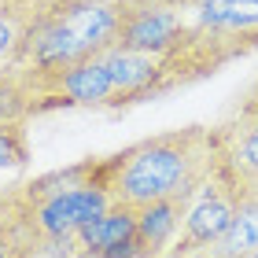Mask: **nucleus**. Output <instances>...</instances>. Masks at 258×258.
<instances>
[{
	"mask_svg": "<svg viewBox=\"0 0 258 258\" xmlns=\"http://www.w3.org/2000/svg\"><path fill=\"white\" fill-rule=\"evenodd\" d=\"M107 159V192L114 203L148 207L159 199L192 203L214 173V148L207 125H184L144 137Z\"/></svg>",
	"mask_w": 258,
	"mask_h": 258,
	"instance_id": "obj_1",
	"label": "nucleus"
},
{
	"mask_svg": "<svg viewBox=\"0 0 258 258\" xmlns=\"http://www.w3.org/2000/svg\"><path fill=\"white\" fill-rule=\"evenodd\" d=\"M214 148V177L232 196L258 192V107L240 103L221 125L210 129Z\"/></svg>",
	"mask_w": 258,
	"mask_h": 258,
	"instance_id": "obj_2",
	"label": "nucleus"
},
{
	"mask_svg": "<svg viewBox=\"0 0 258 258\" xmlns=\"http://www.w3.org/2000/svg\"><path fill=\"white\" fill-rule=\"evenodd\" d=\"M30 85H33V118L55 107H111L114 100V81L103 63V52L59 70V74H30Z\"/></svg>",
	"mask_w": 258,
	"mask_h": 258,
	"instance_id": "obj_3",
	"label": "nucleus"
},
{
	"mask_svg": "<svg viewBox=\"0 0 258 258\" xmlns=\"http://www.w3.org/2000/svg\"><path fill=\"white\" fill-rule=\"evenodd\" d=\"M111 203L114 199L103 184H74V188L44 196L37 203H19V218L26 221V229L37 240H70L78 236L81 225L100 218Z\"/></svg>",
	"mask_w": 258,
	"mask_h": 258,
	"instance_id": "obj_4",
	"label": "nucleus"
},
{
	"mask_svg": "<svg viewBox=\"0 0 258 258\" xmlns=\"http://www.w3.org/2000/svg\"><path fill=\"white\" fill-rule=\"evenodd\" d=\"M192 22H184L181 11L151 4V0H118V48L170 55L184 41Z\"/></svg>",
	"mask_w": 258,
	"mask_h": 258,
	"instance_id": "obj_5",
	"label": "nucleus"
},
{
	"mask_svg": "<svg viewBox=\"0 0 258 258\" xmlns=\"http://www.w3.org/2000/svg\"><path fill=\"white\" fill-rule=\"evenodd\" d=\"M232 214H236V196L210 173V181L188 203V214L181 221V232H177V240H173L170 254L173 258H199L203 251H210L225 236Z\"/></svg>",
	"mask_w": 258,
	"mask_h": 258,
	"instance_id": "obj_6",
	"label": "nucleus"
},
{
	"mask_svg": "<svg viewBox=\"0 0 258 258\" xmlns=\"http://www.w3.org/2000/svg\"><path fill=\"white\" fill-rule=\"evenodd\" d=\"M103 63H107L111 81H114V100L107 111H122V107H133V103H144V100H155V96L170 92L162 55H148V52L111 44L103 52Z\"/></svg>",
	"mask_w": 258,
	"mask_h": 258,
	"instance_id": "obj_7",
	"label": "nucleus"
},
{
	"mask_svg": "<svg viewBox=\"0 0 258 258\" xmlns=\"http://www.w3.org/2000/svg\"><path fill=\"white\" fill-rule=\"evenodd\" d=\"M184 214H188L184 199H159V203L137 207V236H133L137 251L140 254H170Z\"/></svg>",
	"mask_w": 258,
	"mask_h": 258,
	"instance_id": "obj_8",
	"label": "nucleus"
},
{
	"mask_svg": "<svg viewBox=\"0 0 258 258\" xmlns=\"http://www.w3.org/2000/svg\"><path fill=\"white\" fill-rule=\"evenodd\" d=\"M137 207H125V203H111L100 218H92L89 225L78 229V247L81 251H92V254H111L118 247H129L137 243Z\"/></svg>",
	"mask_w": 258,
	"mask_h": 258,
	"instance_id": "obj_9",
	"label": "nucleus"
},
{
	"mask_svg": "<svg viewBox=\"0 0 258 258\" xmlns=\"http://www.w3.org/2000/svg\"><path fill=\"white\" fill-rule=\"evenodd\" d=\"M196 26L210 33L258 37V0H203L196 8Z\"/></svg>",
	"mask_w": 258,
	"mask_h": 258,
	"instance_id": "obj_10",
	"label": "nucleus"
},
{
	"mask_svg": "<svg viewBox=\"0 0 258 258\" xmlns=\"http://www.w3.org/2000/svg\"><path fill=\"white\" fill-rule=\"evenodd\" d=\"M258 251V192L236 199V214H232L225 236L199 258H247Z\"/></svg>",
	"mask_w": 258,
	"mask_h": 258,
	"instance_id": "obj_11",
	"label": "nucleus"
},
{
	"mask_svg": "<svg viewBox=\"0 0 258 258\" xmlns=\"http://www.w3.org/2000/svg\"><path fill=\"white\" fill-rule=\"evenodd\" d=\"M33 118V85L30 74L15 63L0 67V125Z\"/></svg>",
	"mask_w": 258,
	"mask_h": 258,
	"instance_id": "obj_12",
	"label": "nucleus"
},
{
	"mask_svg": "<svg viewBox=\"0 0 258 258\" xmlns=\"http://www.w3.org/2000/svg\"><path fill=\"white\" fill-rule=\"evenodd\" d=\"M33 232L26 229V221L19 218V199H15V210L0 218V258H26L33 247Z\"/></svg>",
	"mask_w": 258,
	"mask_h": 258,
	"instance_id": "obj_13",
	"label": "nucleus"
},
{
	"mask_svg": "<svg viewBox=\"0 0 258 258\" xmlns=\"http://www.w3.org/2000/svg\"><path fill=\"white\" fill-rule=\"evenodd\" d=\"M30 162V133L26 122L0 125V170H15Z\"/></svg>",
	"mask_w": 258,
	"mask_h": 258,
	"instance_id": "obj_14",
	"label": "nucleus"
},
{
	"mask_svg": "<svg viewBox=\"0 0 258 258\" xmlns=\"http://www.w3.org/2000/svg\"><path fill=\"white\" fill-rule=\"evenodd\" d=\"M22 33H26V11L22 8H0V67L15 63Z\"/></svg>",
	"mask_w": 258,
	"mask_h": 258,
	"instance_id": "obj_15",
	"label": "nucleus"
},
{
	"mask_svg": "<svg viewBox=\"0 0 258 258\" xmlns=\"http://www.w3.org/2000/svg\"><path fill=\"white\" fill-rule=\"evenodd\" d=\"M151 4H162V8L184 11V8H199V4H203V0H151Z\"/></svg>",
	"mask_w": 258,
	"mask_h": 258,
	"instance_id": "obj_16",
	"label": "nucleus"
},
{
	"mask_svg": "<svg viewBox=\"0 0 258 258\" xmlns=\"http://www.w3.org/2000/svg\"><path fill=\"white\" fill-rule=\"evenodd\" d=\"M44 4H103V0H33V4L26 8V15L33 8H44Z\"/></svg>",
	"mask_w": 258,
	"mask_h": 258,
	"instance_id": "obj_17",
	"label": "nucleus"
},
{
	"mask_svg": "<svg viewBox=\"0 0 258 258\" xmlns=\"http://www.w3.org/2000/svg\"><path fill=\"white\" fill-rule=\"evenodd\" d=\"M33 4V0H0V8H22V11H26Z\"/></svg>",
	"mask_w": 258,
	"mask_h": 258,
	"instance_id": "obj_18",
	"label": "nucleus"
},
{
	"mask_svg": "<svg viewBox=\"0 0 258 258\" xmlns=\"http://www.w3.org/2000/svg\"><path fill=\"white\" fill-rule=\"evenodd\" d=\"M74 258H100V254H92V251H78Z\"/></svg>",
	"mask_w": 258,
	"mask_h": 258,
	"instance_id": "obj_19",
	"label": "nucleus"
},
{
	"mask_svg": "<svg viewBox=\"0 0 258 258\" xmlns=\"http://www.w3.org/2000/svg\"><path fill=\"white\" fill-rule=\"evenodd\" d=\"M140 258H173V254H140Z\"/></svg>",
	"mask_w": 258,
	"mask_h": 258,
	"instance_id": "obj_20",
	"label": "nucleus"
},
{
	"mask_svg": "<svg viewBox=\"0 0 258 258\" xmlns=\"http://www.w3.org/2000/svg\"><path fill=\"white\" fill-rule=\"evenodd\" d=\"M247 258H258V251H254V254H247Z\"/></svg>",
	"mask_w": 258,
	"mask_h": 258,
	"instance_id": "obj_21",
	"label": "nucleus"
}]
</instances>
